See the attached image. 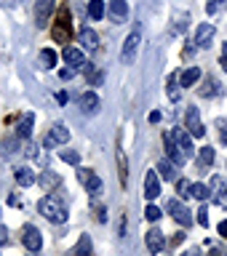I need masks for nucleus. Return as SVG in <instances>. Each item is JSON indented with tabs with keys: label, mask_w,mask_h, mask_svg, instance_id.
Returning <instances> with one entry per match:
<instances>
[{
	"label": "nucleus",
	"mask_w": 227,
	"mask_h": 256,
	"mask_svg": "<svg viewBox=\"0 0 227 256\" xmlns=\"http://www.w3.org/2000/svg\"><path fill=\"white\" fill-rule=\"evenodd\" d=\"M22 243L27 251L32 254H38L40 248H43V238H40V230L35 227V224H24V230H22Z\"/></svg>",
	"instance_id": "7ed1b4c3"
},
{
	"label": "nucleus",
	"mask_w": 227,
	"mask_h": 256,
	"mask_svg": "<svg viewBox=\"0 0 227 256\" xmlns=\"http://www.w3.org/2000/svg\"><path fill=\"white\" fill-rule=\"evenodd\" d=\"M38 62H40V67H43V70H54L56 67V51H54V48H43L40 56H38Z\"/></svg>",
	"instance_id": "cd10ccee"
},
{
	"label": "nucleus",
	"mask_w": 227,
	"mask_h": 256,
	"mask_svg": "<svg viewBox=\"0 0 227 256\" xmlns=\"http://www.w3.org/2000/svg\"><path fill=\"white\" fill-rule=\"evenodd\" d=\"M222 142L227 144V131H222Z\"/></svg>",
	"instance_id": "37998d69"
},
{
	"label": "nucleus",
	"mask_w": 227,
	"mask_h": 256,
	"mask_svg": "<svg viewBox=\"0 0 227 256\" xmlns=\"http://www.w3.org/2000/svg\"><path fill=\"white\" fill-rule=\"evenodd\" d=\"M195 219H198V224H203V227H208V211H206V206L198 211V216H195Z\"/></svg>",
	"instance_id": "f704fd0d"
},
{
	"label": "nucleus",
	"mask_w": 227,
	"mask_h": 256,
	"mask_svg": "<svg viewBox=\"0 0 227 256\" xmlns=\"http://www.w3.org/2000/svg\"><path fill=\"white\" fill-rule=\"evenodd\" d=\"M80 43H83L86 51H94V48H99V35L91 27H83L80 30Z\"/></svg>",
	"instance_id": "aec40b11"
},
{
	"label": "nucleus",
	"mask_w": 227,
	"mask_h": 256,
	"mask_svg": "<svg viewBox=\"0 0 227 256\" xmlns=\"http://www.w3.org/2000/svg\"><path fill=\"white\" fill-rule=\"evenodd\" d=\"M158 195H160L158 171H147V176H144V198H147V200H155Z\"/></svg>",
	"instance_id": "2eb2a0df"
},
{
	"label": "nucleus",
	"mask_w": 227,
	"mask_h": 256,
	"mask_svg": "<svg viewBox=\"0 0 227 256\" xmlns=\"http://www.w3.org/2000/svg\"><path fill=\"white\" fill-rule=\"evenodd\" d=\"M88 16H91L94 22L102 19V16H104V3H102V0H91V3H88Z\"/></svg>",
	"instance_id": "c756f323"
},
{
	"label": "nucleus",
	"mask_w": 227,
	"mask_h": 256,
	"mask_svg": "<svg viewBox=\"0 0 227 256\" xmlns=\"http://www.w3.org/2000/svg\"><path fill=\"white\" fill-rule=\"evenodd\" d=\"M166 94H168V99H171V102H179V96H182L179 72H171V75H168V86H166Z\"/></svg>",
	"instance_id": "a211bd4d"
},
{
	"label": "nucleus",
	"mask_w": 227,
	"mask_h": 256,
	"mask_svg": "<svg viewBox=\"0 0 227 256\" xmlns=\"http://www.w3.org/2000/svg\"><path fill=\"white\" fill-rule=\"evenodd\" d=\"M118 168H120V184L128 182V171H126V155L123 150H118Z\"/></svg>",
	"instance_id": "2f4dec72"
},
{
	"label": "nucleus",
	"mask_w": 227,
	"mask_h": 256,
	"mask_svg": "<svg viewBox=\"0 0 227 256\" xmlns=\"http://www.w3.org/2000/svg\"><path fill=\"white\" fill-rule=\"evenodd\" d=\"M80 110L86 112V115H94L96 110H99V96H96L94 91H88L80 96Z\"/></svg>",
	"instance_id": "6ab92c4d"
},
{
	"label": "nucleus",
	"mask_w": 227,
	"mask_h": 256,
	"mask_svg": "<svg viewBox=\"0 0 227 256\" xmlns=\"http://www.w3.org/2000/svg\"><path fill=\"white\" fill-rule=\"evenodd\" d=\"M51 35L56 43H70V35H72V24H70V14L62 11L59 14V22H56V27L51 30Z\"/></svg>",
	"instance_id": "423d86ee"
},
{
	"label": "nucleus",
	"mask_w": 227,
	"mask_h": 256,
	"mask_svg": "<svg viewBox=\"0 0 227 256\" xmlns=\"http://www.w3.org/2000/svg\"><path fill=\"white\" fill-rule=\"evenodd\" d=\"M211 163H214V150L211 147H200L198 150V166L206 168V166H211Z\"/></svg>",
	"instance_id": "c85d7f7f"
},
{
	"label": "nucleus",
	"mask_w": 227,
	"mask_h": 256,
	"mask_svg": "<svg viewBox=\"0 0 227 256\" xmlns=\"http://www.w3.org/2000/svg\"><path fill=\"white\" fill-rule=\"evenodd\" d=\"M144 216H147V219H150V222H158V219H160V216H163V211H160V208H158V206H152V203H150L147 208H144Z\"/></svg>",
	"instance_id": "473e14b6"
},
{
	"label": "nucleus",
	"mask_w": 227,
	"mask_h": 256,
	"mask_svg": "<svg viewBox=\"0 0 227 256\" xmlns=\"http://www.w3.org/2000/svg\"><path fill=\"white\" fill-rule=\"evenodd\" d=\"M94 216H96L99 222H107V214H104V208H96V211H94Z\"/></svg>",
	"instance_id": "4c0bfd02"
},
{
	"label": "nucleus",
	"mask_w": 227,
	"mask_h": 256,
	"mask_svg": "<svg viewBox=\"0 0 227 256\" xmlns=\"http://www.w3.org/2000/svg\"><path fill=\"white\" fill-rule=\"evenodd\" d=\"M38 184H40V187H43L46 192H51L54 187H59V184H62V176H56V174H51V171H46V174L38 179Z\"/></svg>",
	"instance_id": "bb28decb"
},
{
	"label": "nucleus",
	"mask_w": 227,
	"mask_h": 256,
	"mask_svg": "<svg viewBox=\"0 0 227 256\" xmlns=\"http://www.w3.org/2000/svg\"><path fill=\"white\" fill-rule=\"evenodd\" d=\"M64 142H70V131H67V126H64V123H59V126L51 128V134H48V139H46V147L64 144Z\"/></svg>",
	"instance_id": "dca6fc26"
},
{
	"label": "nucleus",
	"mask_w": 227,
	"mask_h": 256,
	"mask_svg": "<svg viewBox=\"0 0 227 256\" xmlns=\"http://www.w3.org/2000/svg\"><path fill=\"white\" fill-rule=\"evenodd\" d=\"M75 174H78V182L86 187L88 195H99V192H102V179L91 171V168H78Z\"/></svg>",
	"instance_id": "20e7f679"
},
{
	"label": "nucleus",
	"mask_w": 227,
	"mask_h": 256,
	"mask_svg": "<svg viewBox=\"0 0 227 256\" xmlns=\"http://www.w3.org/2000/svg\"><path fill=\"white\" fill-rule=\"evenodd\" d=\"M72 256H94L91 238H88V235H80V238H78V246L72 248Z\"/></svg>",
	"instance_id": "5701e85b"
},
{
	"label": "nucleus",
	"mask_w": 227,
	"mask_h": 256,
	"mask_svg": "<svg viewBox=\"0 0 227 256\" xmlns=\"http://www.w3.org/2000/svg\"><path fill=\"white\" fill-rule=\"evenodd\" d=\"M176 190H179V195H182V198H187V195H190V182H187V179L179 182V184H176Z\"/></svg>",
	"instance_id": "c9c22d12"
},
{
	"label": "nucleus",
	"mask_w": 227,
	"mask_h": 256,
	"mask_svg": "<svg viewBox=\"0 0 227 256\" xmlns=\"http://www.w3.org/2000/svg\"><path fill=\"white\" fill-rule=\"evenodd\" d=\"M214 3H222V0H214Z\"/></svg>",
	"instance_id": "49530a36"
},
{
	"label": "nucleus",
	"mask_w": 227,
	"mask_h": 256,
	"mask_svg": "<svg viewBox=\"0 0 227 256\" xmlns=\"http://www.w3.org/2000/svg\"><path fill=\"white\" fill-rule=\"evenodd\" d=\"M144 243H147V251L150 254H160L166 248V238H163V232H160V230L152 227L147 235H144Z\"/></svg>",
	"instance_id": "9b49d317"
},
{
	"label": "nucleus",
	"mask_w": 227,
	"mask_h": 256,
	"mask_svg": "<svg viewBox=\"0 0 227 256\" xmlns=\"http://www.w3.org/2000/svg\"><path fill=\"white\" fill-rule=\"evenodd\" d=\"M14 176H16V182H19L22 187H30V184H35V171H32V168H27V166L16 168Z\"/></svg>",
	"instance_id": "b1692460"
},
{
	"label": "nucleus",
	"mask_w": 227,
	"mask_h": 256,
	"mask_svg": "<svg viewBox=\"0 0 227 256\" xmlns=\"http://www.w3.org/2000/svg\"><path fill=\"white\" fill-rule=\"evenodd\" d=\"M190 195L195 200H200V203H206V200H211V190L203 182H195V184H190Z\"/></svg>",
	"instance_id": "a878e982"
},
{
	"label": "nucleus",
	"mask_w": 227,
	"mask_h": 256,
	"mask_svg": "<svg viewBox=\"0 0 227 256\" xmlns=\"http://www.w3.org/2000/svg\"><path fill=\"white\" fill-rule=\"evenodd\" d=\"M171 134H174V142H176V147H179V152L190 160L195 155V147H192V136L187 134V128H174Z\"/></svg>",
	"instance_id": "6e6552de"
},
{
	"label": "nucleus",
	"mask_w": 227,
	"mask_h": 256,
	"mask_svg": "<svg viewBox=\"0 0 227 256\" xmlns=\"http://www.w3.org/2000/svg\"><path fill=\"white\" fill-rule=\"evenodd\" d=\"M158 120H160V112H158V110L150 112V123H158Z\"/></svg>",
	"instance_id": "79ce46f5"
},
{
	"label": "nucleus",
	"mask_w": 227,
	"mask_h": 256,
	"mask_svg": "<svg viewBox=\"0 0 227 256\" xmlns=\"http://www.w3.org/2000/svg\"><path fill=\"white\" fill-rule=\"evenodd\" d=\"M56 8V0H35V27L43 30Z\"/></svg>",
	"instance_id": "0eeeda50"
},
{
	"label": "nucleus",
	"mask_w": 227,
	"mask_h": 256,
	"mask_svg": "<svg viewBox=\"0 0 227 256\" xmlns=\"http://www.w3.org/2000/svg\"><path fill=\"white\" fill-rule=\"evenodd\" d=\"M208 190H211V203L219 208H227V179L224 176H214Z\"/></svg>",
	"instance_id": "39448f33"
},
{
	"label": "nucleus",
	"mask_w": 227,
	"mask_h": 256,
	"mask_svg": "<svg viewBox=\"0 0 227 256\" xmlns=\"http://www.w3.org/2000/svg\"><path fill=\"white\" fill-rule=\"evenodd\" d=\"M59 158L64 160V163L75 166V168H78V163H80V155H78V152H72V150H59Z\"/></svg>",
	"instance_id": "7c9ffc66"
},
{
	"label": "nucleus",
	"mask_w": 227,
	"mask_h": 256,
	"mask_svg": "<svg viewBox=\"0 0 227 256\" xmlns=\"http://www.w3.org/2000/svg\"><path fill=\"white\" fill-rule=\"evenodd\" d=\"M184 128H187V134L192 136V139L206 136V128H203V123H200L198 107H187V112H184Z\"/></svg>",
	"instance_id": "f03ea898"
},
{
	"label": "nucleus",
	"mask_w": 227,
	"mask_h": 256,
	"mask_svg": "<svg viewBox=\"0 0 227 256\" xmlns=\"http://www.w3.org/2000/svg\"><path fill=\"white\" fill-rule=\"evenodd\" d=\"M214 35H216V27H214V24H200V27H198V32H195V46L198 48H208V46H211V40H214Z\"/></svg>",
	"instance_id": "4468645a"
},
{
	"label": "nucleus",
	"mask_w": 227,
	"mask_h": 256,
	"mask_svg": "<svg viewBox=\"0 0 227 256\" xmlns=\"http://www.w3.org/2000/svg\"><path fill=\"white\" fill-rule=\"evenodd\" d=\"M110 19L118 22V24L128 19V6H126V0H110Z\"/></svg>",
	"instance_id": "f3484780"
},
{
	"label": "nucleus",
	"mask_w": 227,
	"mask_h": 256,
	"mask_svg": "<svg viewBox=\"0 0 227 256\" xmlns=\"http://www.w3.org/2000/svg\"><path fill=\"white\" fill-rule=\"evenodd\" d=\"M56 102H59V104H67V94L59 91V94H56Z\"/></svg>",
	"instance_id": "ea45409f"
},
{
	"label": "nucleus",
	"mask_w": 227,
	"mask_h": 256,
	"mask_svg": "<svg viewBox=\"0 0 227 256\" xmlns=\"http://www.w3.org/2000/svg\"><path fill=\"white\" fill-rule=\"evenodd\" d=\"M211 256H222V254H219V251H211Z\"/></svg>",
	"instance_id": "c03bdc74"
},
{
	"label": "nucleus",
	"mask_w": 227,
	"mask_h": 256,
	"mask_svg": "<svg viewBox=\"0 0 227 256\" xmlns=\"http://www.w3.org/2000/svg\"><path fill=\"white\" fill-rule=\"evenodd\" d=\"M163 142H166V155H168V160H171V163H176V166H184V160H187V158H184L182 152H179V147H176L171 131H166Z\"/></svg>",
	"instance_id": "f8f14e48"
},
{
	"label": "nucleus",
	"mask_w": 227,
	"mask_h": 256,
	"mask_svg": "<svg viewBox=\"0 0 227 256\" xmlns=\"http://www.w3.org/2000/svg\"><path fill=\"white\" fill-rule=\"evenodd\" d=\"M139 32H131V35L126 38V43H123V48H120V62L123 64H131L134 62V56H136V48H139Z\"/></svg>",
	"instance_id": "9d476101"
},
{
	"label": "nucleus",
	"mask_w": 227,
	"mask_h": 256,
	"mask_svg": "<svg viewBox=\"0 0 227 256\" xmlns=\"http://www.w3.org/2000/svg\"><path fill=\"white\" fill-rule=\"evenodd\" d=\"M198 80H200V70H198V67H190V70L179 72V83H182V88H190V86H195Z\"/></svg>",
	"instance_id": "393cba45"
},
{
	"label": "nucleus",
	"mask_w": 227,
	"mask_h": 256,
	"mask_svg": "<svg viewBox=\"0 0 227 256\" xmlns=\"http://www.w3.org/2000/svg\"><path fill=\"white\" fill-rule=\"evenodd\" d=\"M11 243V235H8V227H3V224H0V248L3 246H8Z\"/></svg>",
	"instance_id": "72a5a7b5"
},
{
	"label": "nucleus",
	"mask_w": 227,
	"mask_h": 256,
	"mask_svg": "<svg viewBox=\"0 0 227 256\" xmlns=\"http://www.w3.org/2000/svg\"><path fill=\"white\" fill-rule=\"evenodd\" d=\"M219 235L227 240V222H219Z\"/></svg>",
	"instance_id": "a19ab883"
},
{
	"label": "nucleus",
	"mask_w": 227,
	"mask_h": 256,
	"mask_svg": "<svg viewBox=\"0 0 227 256\" xmlns=\"http://www.w3.org/2000/svg\"><path fill=\"white\" fill-rule=\"evenodd\" d=\"M168 214H171V219L176 224H184V227H190L192 224V214H190V208L187 206H182L179 200H168Z\"/></svg>",
	"instance_id": "1a4fd4ad"
},
{
	"label": "nucleus",
	"mask_w": 227,
	"mask_h": 256,
	"mask_svg": "<svg viewBox=\"0 0 227 256\" xmlns=\"http://www.w3.org/2000/svg\"><path fill=\"white\" fill-rule=\"evenodd\" d=\"M62 56H64V62H67L72 70H83V67H86V56H83V51H80V48H75V46H67Z\"/></svg>",
	"instance_id": "ddd939ff"
},
{
	"label": "nucleus",
	"mask_w": 227,
	"mask_h": 256,
	"mask_svg": "<svg viewBox=\"0 0 227 256\" xmlns=\"http://www.w3.org/2000/svg\"><path fill=\"white\" fill-rule=\"evenodd\" d=\"M38 211L43 214L51 224H64V222H67V206H64L56 195H46L38 203Z\"/></svg>",
	"instance_id": "f257e3e1"
},
{
	"label": "nucleus",
	"mask_w": 227,
	"mask_h": 256,
	"mask_svg": "<svg viewBox=\"0 0 227 256\" xmlns=\"http://www.w3.org/2000/svg\"><path fill=\"white\" fill-rule=\"evenodd\" d=\"M72 75H75V70H72V67H70V70H62V78H64V80H70Z\"/></svg>",
	"instance_id": "58836bf2"
},
{
	"label": "nucleus",
	"mask_w": 227,
	"mask_h": 256,
	"mask_svg": "<svg viewBox=\"0 0 227 256\" xmlns=\"http://www.w3.org/2000/svg\"><path fill=\"white\" fill-rule=\"evenodd\" d=\"M32 126H35V115H32V112H24L19 126H16V134H19L22 139H27V136L32 134Z\"/></svg>",
	"instance_id": "412c9836"
},
{
	"label": "nucleus",
	"mask_w": 227,
	"mask_h": 256,
	"mask_svg": "<svg viewBox=\"0 0 227 256\" xmlns=\"http://www.w3.org/2000/svg\"><path fill=\"white\" fill-rule=\"evenodd\" d=\"M158 174L163 176L166 182H174V179H176V163H171L168 158H160V163H158Z\"/></svg>",
	"instance_id": "4be33fe9"
},
{
	"label": "nucleus",
	"mask_w": 227,
	"mask_h": 256,
	"mask_svg": "<svg viewBox=\"0 0 227 256\" xmlns=\"http://www.w3.org/2000/svg\"><path fill=\"white\" fill-rule=\"evenodd\" d=\"M219 64H222V70L227 72V43L222 46V59H219Z\"/></svg>",
	"instance_id": "e433bc0d"
},
{
	"label": "nucleus",
	"mask_w": 227,
	"mask_h": 256,
	"mask_svg": "<svg viewBox=\"0 0 227 256\" xmlns=\"http://www.w3.org/2000/svg\"><path fill=\"white\" fill-rule=\"evenodd\" d=\"M179 256H192V254H179Z\"/></svg>",
	"instance_id": "a18cd8bd"
}]
</instances>
